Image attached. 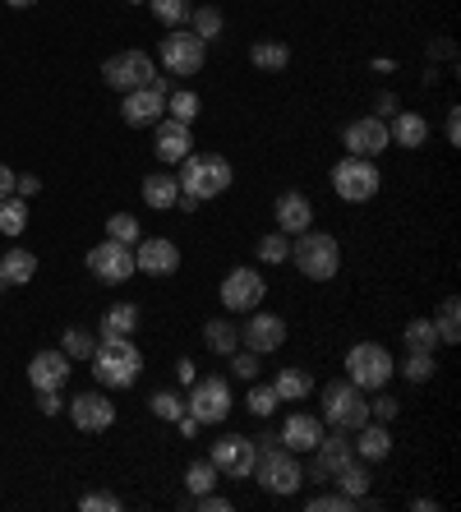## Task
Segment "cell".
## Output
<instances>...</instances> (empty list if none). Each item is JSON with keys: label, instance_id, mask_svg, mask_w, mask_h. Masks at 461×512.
<instances>
[{"label": "cell", "instance_id": "obj_8", "mask_svg": "<svg viewBox=\"0 0 461 512\" xmlns=\"http://www.w3.org/2000/svg\"><path fill=\"white\" fill-rule=\"evenodd\" d=\"M379 185H383V176L369 157H342V162L332 167V190L346 203H369L379 194Z\"/></svg>", "mask_w": 461, "mask_h": 512}, {"label": "cell", "instance_id": "obj_53", "mask_svg": "<svg viewBox=\"0 0 461 512\" xmlns=\"http://www.w3.org/2000/svg\"><path fill=\"white\" fill-rule=\"evenodd\" d=\"M14 180H19V176H14V171L0 162V199H10V194H14Z\"/></svg>", "mask_w": 461, "mask_h": 512}, {"label": "cell", "instance_id": "obj_20", "mask_svg": "<svg viewBox=\"0 0 461 512\" xmlns=\"http://www.w3.org/2000/svg\"><path fill=\"white\" fill-rule=\"evenodd\" d=\"M157 157H162L166 167H180L185 157L194 153V134L190 125H180V120H157Z\"/></svg>", "mask_w": 461, "mask_h": 512}, {"label": "cell", "instance_id": "obj_25", "mask_svg": "<svg viewBox=\"0 0 461 512\" xmlns=\"http://www.w3.org/2000/svg\"><path fill=\"white\" fill-rule=\"evenodd\" d=\"M355 434H360V439H355L351 448H355V457H360V462H383V457L392 453V434H388V425H383V420H379V425H369V420H365Z\"/></svg>", "mask_w": 461, "mask_h": 512}, {"label": "cell", "instance_id": "obj_27", "mask_svg": "<svg viewBox=\"0 0 461 512\" xmlns=\"http://www.w3.org/2000/svg\"><path fill=\"white\" fill-rule=\"evenodd\" d=\"M130 333H139V305L134 300H116L102 314V337H130Z\"/></svg>", "mask_w": 461, "mask_h": 512}, {"label": "cell", "instance_id": "obj_58", "mask_svg": "<svg viewBox=\"0 0 461 512\" xmlns=\"http://www.w3.org/2000/svg\"><path fill=\"white\" fill-rule=\"evenodd\" d=\"M134 5H139V0H134Z\"/></svg>", "mask_w": 461, "mask_h": 512}, {"label": "cell", "instance_id": "obj_10", "mask_svg": "<svg viewBox=\"0 0 461 512\" xmlns=\"http://www.w3.org/2000/svg\"><path fill=\"white\" fill-rule=\"evenodd\" d=\"M185 411H190L199 425H222L231 416V383L208 374V379H194L190 397H185Z\"/></svg>", "mask_w": 461, "mask_h": 512}, {"label": "cell", "instance_id": "obj_3", "mask_svg": "<svg viewBox=\"0 0 461 512\" xmlns=\"http://www.w3.org/2000/svg\"><path fill=\"white\" fill-rule=\"evenodd\" d=\"M231 162L222 153H190L180 162V194H194V199H222L231 190Z\"/></svg>", "mask_w": 461, "mask_h": 512}, {"label": "cell", "instance_id": "obj_7", "mask_svg": "<svg viewBox=\"0 0 461 512\" xmlns=\"http://www.w3.org/2000/svg\"><path fill=\"white\" fill-rule=\"evenodd\" d=\"M157 60H162L166 74L190 79V74L203 70V60H208V42H203V37H194L190 28H166V37L157 42Z\"/></svg>", "mask_w": 461, "mask_h": 512}, {"label": "cell", "instance_id": "obj_2", "mask_svg": "<svg viewBox=\"0 0 461 512\" xmlns=\"http://www.w3.org/2000/svg\"><path fill=\"white\" fill-rule=\"evenodd\" d=\"M259 443V457H254V471L249 476L259 480L268 494H296L300 485H305V471H300V462H296V453L291 448H282V443L272 439V434H263V439H254Z\"/></svg>", "mask_w": 461, "mask_h": 512}, {"label": "cell", "instance_id": "obj_46", "mask_svg": "<svg viewBox=\"0 0 461 512\" xmlns=\"http://www.w3.org/2000/svg\"><path fill=\"white\" fill-rule=\"evenodd\" d=\"M231 374H236V379H245V383H254V379H259V356H254L249 346H245V351L236 346V351H231Z\"/></svg>", "mask_w": 461, "mask_h": 512}, {"label": "cell", "instance_id": "obj_31", "mask_svg": "<svg viewBox=\"0 0 461 512\" xmlns=\"http://www.w3.org/2000/svg\"><path fill=\"white\" fill-rule=\"evenodd\" d=\"M203 342H208V351H217V356H231L240 346V328L226 319H213L208 328H203Z\"/></svg>", "mask_w": 461, "mask_h": 512}, {"label": "cell", "instance_id": "obj_9", "mask_svg": "<svg viewBox=\"0 0 461 512\" xmlns=\"http://www.w3.org/2000/svg\"><path fill=\"white\" fill-rule=\"evenodd\" d=\"M88 273L97 277V282H107V286H125L134 273H139V263H134V245H120V240H102V245H93L88 250Z\"/></svg>", "mask_w": 461, "mask_h": 512}, {"label": "cell", "instance_id": "obj_38", "mask_svg": "<svg viewBox=\"0 0 461 512\" xmlns=\"http://www.w3.org/2000/svg\"><path fill=\"white\" fill-rule=\"evenodd\" d=\"M406 346H411V351H434L438 346V328H434V319H411L406 323Z\"/></svg>", "mask_w": 461, "mask_h": 512}, {"label": "cell", "instance_id": "obj_52", "mask_svg": "<svg viewBox=\"0 0 461 512\" xmlns=\"http://www.w3.org/2000/svg\"><path fill=\"white\" fill-rule=\"evenodd\" d=\"M37 190H42V180H37V176H19V180H14V194H24V199H33Z\"/></svg>", "mask_w": 461, "mask_h": 512}, {"label": "cell", "instance_id": "obj_51", "mask_svg": "<svg viewBox=\"0 0 461 512\" xmlns=\"http://www.w3.org/2000/svg\"><path fill=\"white\" fill-rule=\"evenodd\" d=\"M37 411H42V416H56V411H60V388H47V393H37Z\"/></svg>", "mask_w": 461, "mask_h": 512}, {"label": "cell", "instance_id": "obj_12", "mask_svg": "<svg viewBox=\"0 0 461 512\" xmlns=\"http://www.w3.org/2000/svg\"><path fill=\"white\" fill-rule=\"evenodd\" d=\"M153 60L143 51H116V56L102 65V84L116 88V93H134V88H148L153 84Z\"/></svg>", "mask_w": 461, "mask_h": 512}, {"label": "cell", "instance_id": "obj_5", "mask_svg": "<svg viewBox=\"0 0 461 512\" xmlns=\"http://www.w3.org/2000/svg\"><path fill=\"white\" fill-rule=\"evenodd\" d=\"M392 374H397V360H392L388 346L355 342L351 351H346V379H351L360 393H379V388H388Z\"/></svg>", "mask_w": 461, "mask_h": 512}, {"label": "cell", "instance_id": "obj_37", "mask_svg": "<svg viewBox=\"0 0 461 512\" xmlns=\"http://www.w3.org/2000/svg\"><path fill=\"white\" fill-rule=\"evenodd\" d=\"M217 476H222V471L213 466V457H203V462H190V471H185V485H190V494L199 499V494H208V489L217 485Z\"/></svg>", "mask_w": 461, "mask_h": 512}, {"label": "cell", "instance_id": "obj_34", "mask_svg": "<svg viewBox=\"0 0 461 512\" xmlns=\"http://www.w3.org/2000/svg\"><path fill=\"white\" fill-rule=\"evenodd\" d=\"M434 328H438V342H448V346L461 342V305H457V296L443 300V310H438Z\"/></svg>", "mask_w": 461, "mask_h": 512}, {"label": "cell", "instance_id": "obj_14", "mask_svg": "<svg viewBox=\"0 0 461 512\" xmlns=\"http://www.w3.org/2000/svg\"><path fill=\"white\" fill-rule=\"evenodd\" d=\"M254 457H259V443L245 439V434H222V439L213 443V466L231 480H249Z\"/></svg>", "mask_w": 461, "mask_h": 512}, {"label": "cell", "instance_id": "obj_23", "mask_svg": "<svg viewBox=\"0 0 461 512\" xmlns=\"http://www.w3.org/2000/svg\"><path fill=\"white\" fill-rule=\"evenodd\" d=\"M309 222H314V203H309L305 194L286 190L282 199H277V231H282V236H300V231H309Z\"/></svg>", "mask_w": 461, "mask_h": 512}, {"label": "cell", "instance_id": "obj_56", "mask_svg": "<svg viewBox=\"0 0 461 512\" xmlns=\"http://www.w3.org/2000/svg\"><path fill=\"white\" fill-rule=\"evenodd\" d=\"M14 10H28V5H37V0H10Z\"/></svg>", "mask_w": 461, "mask_h": 512}, {"label": "cell", "instance_id": "obj_39", "mask_svg": "<svg viewBox=\"0 0 461 512\" xmlns=\"http://www.w3.org/2000/svg\"><path fill=\"white\" fill-rule=\"evenodd\" d=\"M190 33L194 37H203V42H217L222 37V10H213V5H203V10H194L190 14Z\"/></svg>", "mask_w": 461, "mask_h": 512}, {"label": "cell", "instance_id": "obj_47", "mask_svg": "<svg viewBox=\"0 0 461 512\" xmlns=\"http://www.w3.org/2000/svg\"><path fill=\"white\" fill-rule=\"evenodd\" d=\"M309 512H351L355 508V499H346L342 489H337V494H314V499L305 503Z\"/></svg>", "mask_w": 461, "mask_h": 512}, {"label": "cell", "instance_id": "obj_4", "mask_svg": "<svg viewBox=\"0 0 461 512\" xmlns=\"http://www.w3.org/2000/svg\"><path fill=\"white\" fill-rule=\"evenodd\" d=\"M291 259H296V268L309 277V282H332V277L342 273V245H337V236L314 231V227L296 236Z\"/></svg>", "mask_w": 461, "mask_h": 512}, {"label": "cell", "instance_id": "obj_26", "mask_svg": "<svg viewBox=\"0 0 461 512\" xmlns=\"http://www.w3.org/2000/svg\"><path fill=\"white\" fill-rule=\"evenodd\" d=\"M180 199V180L171 171H153V176L143 180V203L153 208V213H166V208H176Z\"/></svg>", "mask_w": 461, "mask_h": 512}, {"label": "cell", "instance_id": "obj_24", "mask_svg": "<svg viewBox=\"0 0 461 512\" xmlns=\"http://www.w3.org/2000/svg\"><path fill=\"white\" fill-rule=\"evenodd\" d=\"M388 139L397 148H425L429 143V120L420 111H397V120L388 125Z\"/></svg>", "mask_w": 461, "mask_h": 512}, {"label": "cell", "instance_id": "obj_22", "mask_svg": "<svg viewBox=\"0 0 461 512\" xmlns=\"http://www.w3.org/2000/svg\"><path fill=\"white\" fill-rule=\"evenodd\" d=\"M346 462H355V448H351V439H346L342 429H337V434L319 439V448H314V480L337 476Z\"/></svg>", "mask_w": 461, "mask_h": 512}, {"label": "cell", "instance_id": "obj_40", "mask_svg": "<svg viewBox=\"0 0 461 512\" xmlns=\"http://www.w3.org/2000/svg\"><path fill=\"white\" fill-rule=\"evenodd\" d=\"M93 346H97V337L88 333V328H65V342H60V351L70 360H88L93 356Z\"/></svg>", "mask_w": 461, "mask_h": 512}, {"label": "cell", "instance_id": "obj_6", "mask_svg": "<svg viewBox=\"0 0 461 512\" xmlns=\"http://www.w3.org/2000/svg\"><path fill=\"white\" fill-rule=\"evenodd\" d=\"M323 420L332 429H342V434H355V429L369 420V402L365 393L355 388L351 379H332L323 383Z\"/></svg>", "mask_w": 461, "mask_h": 512}, {"label": "cell", "instance_id": "obj_30", "mask_svg": "<svg viewBox=\"0 0 461 512\" xmlns=\"http://www.w3.org/2000/svg\"><path fill=\"white\" fill-rule=\"evenodd\" d=\"M332 480H337V489H342L346 499H355V508H360V499H365V494H369V480H374V476H369V471H365V466H360V462H346V466H342V471H337V476H332Z\"/></svg>", "mask_w": 461, "mask_h": 512}, {"label": "cell", "instance_id": "obj_32", "mask_svg": "<svg viewBox=\"0 0 461 512\" xmlns=\"http://www.w3.org/2000/svg\"><path fill=\"white\" fill-rule=\"evenodd\" d=\"M249 60H254L259 70H286V65H291V47H286V42H254Z\"/></svg>", "mask_w": 461, "mask_h": 512}, {"label": "cell", "instance_id": "obj_43", "mask_svg": "<svg viewBox=\"0 0 461 512\" xmlns=\"http://www.w3.org/2000/svg\"><path fill=\"white\" fill-rule=\"evenodd\" d=\"M259 259L263 263H286V259H291V236H282V231L263 236L259 240Z\"/></svg>", "mask_w": 461, "mask_h": 512}, {"label": "cell", "instance_id": "obj_29", "mask_svg": "<svg viewBox=\"0 0 461 512\" xmlns=\"http://www.w3.org/2000/svg\"><path fill=\"white\" fill-rule=\"evenodd\" d=\"M33 273H37V259L28 250H10V254H0V277L10 286H24V282H33Z\"/></svg>", "mask_w": 461, "mask_h": 512}, {"label": "cell", "instance_id": "obj_50", "mask_svg": "<svg viewBox=\"0 0 461 512\" xmlns=\"http://www.w3.org/2000/svg\"><path fill=\"white\" fill-rule=\"evenodd\" d=\"M199 508H203V512H231L236 503L222 499V494H213V489H208V494H199Z\"/></svg>", "mask_w": 461, "mask_h": 512}, {"label": "cell", "instance_id": "obj_13", "mask_svg": "<svg viewBox=\"0 0 461 512\" xmlns=\"http://www.w3.org/2000/svg\"><path fill=\"white\" fill-rule=\"evenodd\" d=\"M222 305L226 310H236V314H249V310H259L263 296H268V282H263L259 268H231V273L222 277Z\"/></svg>", "mask_w": 461, "mask_h": 512}, {"label": "cell", "instance_id": "obj_36", "mask_svg": "<svg viewBox=\"0 0 461 512\" xmlns=\"http://www.w3.org/2000/svg\"><path fill=\"white\" fill-rule=\"evenodd\" d=\"M166 111H171V120H180V125H194V116L203 111V102H199V93L180 88V93H166Z\"/></svg>", "mask_w": 461, "mask_h": 512}, {"label": "cell", "instance_id": "obj_55", "mask_svg": "<svg viewBox=\"0 0 461 512\" xmlns=\"http://www.w3.org/2000/svg\"><path fill=\"white\" fill-rule=\"evenodd\" d=\"M176 425H180V434H185V439H194V434H199V420H194L190 411H185V416H180Z\"/></svg>", "mask_w": 461, "mask_h": 512}, {"label": "cell", "instance_id": "obj_11", "mask_svg": "<svg viewBox=\"0 0 461 512\" xmlns=\"http://www.w3.org/2000/svg\"><path fill=\"white\" fill-rule=\"evenodd\" d=\"M166 79L162 74H153V84L148 88H134V93H125V102H120V116H125V125L130 130H148V125H157L166 111Z\"/></svg>", "mask_w": 461, "mask_h": 512}, {"label": "cell", "instance_id": "obj_28", "mask_svg": "<svg viewBox=\"0 0 461 512\" xmlns=\"http://www.w3.org/2000/svg\"><path fill=\"white\" fill-rule=\"evenodd\" d=\"M272 393L282 397V402H305V397L314 393V379H309L305 370H277V379H272Z\"/></svg>", "mask_w": 461, "mask_h": 512}, {"label": "cell", "instance_id": "obj_44", "mask_svg": "<svg viewBox=\"0 0 461 512\" xmlns=\"http://www.w3.org/2000/svg\"><path fill=\"white\" fill-rule=\"evenodd\" d=\"M277 406H282V397L272 393V383H268V388H263V383H254V388H249V411H254L259 420H268Z\"/></svg>", "mask_w": 461, "mask_h": 512}, {"label": "cell", "instance_id": "obj_16", "mask_svg": "<svg viewBox=\"0 0 461 512\" xmlns=\"http://www.w3.org/2000/svg\"><path fill=\"white\" fill-rule=\"evenodd\" d=\"M282 342H286V319L282 314L249 310V323L240 328V346H249L254 356H268V351H277Z\"/></svg>", "mask_w": 461, "mask_h": 512}, {"label": "cell", "instance_id": "obj_49", "mask_svg": "<svg viewBox=\"0 0 461 512\" xmlns=\"http://www.w3.org/2000/svg\"><path fill=\"white\" fill-rule=\"evenodd\" d=\"M397 411H402V406L392 402V397H379V402H369V420H383V425H388V420H397Z\"/></svg>", "mask_w": 461, "mask_h": 512}, {"label": "cell", "instance_id": "obj_45", "mask_svg": "<svg viewBox=\"0 0 461 512\" xmlns=\"http://www.w3.org/2000/svg\"><path fill=\"white\" fill-rule=\"evenodd\" d=\"M107 236H111V240H120V245H139V217L116 213V217L107 222Z\"/></svg>", "mask_w": 461, "mask_h": 512}, {"label": "cell", "instance_id": "obj_54", "mask_svg": "<svg viewBox=\"0 0 461 512\" xmlns=\"http://www.w3.org/2000/svg\"><path fill=\"white\" fill-rule=\"evenodd\" d=\"M448 143H452V148L461 143V116H457V111H448Z\"/></svg>", "mask_w": 461, "mask_h": 512}, {"label": "cell", "instance_id": "obj_35", "mask_svg": "<svg viewBox=\"0 0 461 512\" xmlns=\"http://www.w3.org/2000/svg\"><path fill=\"white\" fill-rule=\"evenodd\" d=\"M28 227V199L24 194H19V199H0V231H5V236H19V231Z\"/></svg>", "mask_w": 461, "mask_h": 512}, {"label": "cell", "instance_id": "obj_15", "mask_svg": "<svg viewBox=\"0 0 461 512\" xmlns=\"http://www.w3.org/2000/svg\"><path fill=\"white\" fill-rule=\"evenodd\" d=\"M342 139H346V148H351V157H369V162L392 148V139H388V120H379V116H360V120H351Z\"/></svg>", "mask_w": 461, "mask_h": 512}, {"label": "cell", "instance_id": "obj_21", "mask_svg": "<svg viewBox=\"0 0 461 512\" xmlns=\"http://www.w3.org/2000/svg\"><path fill=\"white\" fill-rule=\"evenodd\" d=\"M323 439V420L309 416V411H296V416H286L282 434H277V443L282 448H291V453H314Z\"/></svg>", "mask_w": 461, "mask_h": 512}, {"label": "cell", "instance_id": "obj_57", "mask_svg": "<svg viewBox=\"0 0 461 512\" xmlns=\"http://www.w3.org/2000/svg\"><path fill=\"white\" fill-rule=\"evenodd\" d=\"M5 291H10V282H5V277H0V296H5Z\"/></svg>", "mask_w": 461, "mask_h": 512}, {"label": "cell", "instance_id": "obj_41", "mask_svg": "<svg viewBox=\"0 0 461 512\" xmlns=\"http://www.w3.org/2000/svg\"><path fill=\"white\" fill-rule=\"evenodd\" d=\"M434 370H438V365H434V351H411V356L402 360V374L411 383H429V379H434Z\"/></svg>", "mask_w": 461, "mask_h": 512}, {"label": "cell", "instance_id": "obj_42", "mask_svg": "<svg viewBox=\"0 0 461 512\" xmlns=\"http://www.w3.org/2000/svg\"><path fill=\"white\" fill-rule=\"evenodd\" d=\"M148 406H153V416H157V420H180V416H185V397L171 393V388L153 393V402H148Z\"/></svg>", "mask_w": 461, "mask_h": 512}, {"label": "cell", "instance_id": "obj_18", "mask_svg": "<svg viewBox=\"0 0 461 512\" xmlns=\"http://www.w3.org/2000/svg\"><path fill=\"white\" fill-rule=\"evenodd\" d=\"M134 263H139V273H148V277H171L180 268L176 240H166V236L139 240V245H134Z\"/></svg>", "mask_w": 461, "mask_h": 512}, {"label": "cell", "instance_id": "obj_33", "mask_svg": "<svg viewBox=\"0 0 461 512\" xmlns=\"http://www.w3.org/2000/svg\"><path fill=\"white\" fill-rule=\"evenodd\" d=\"M148 5H153V19L166 24V28H185L190 24V14H194L190 0H148Z\"/></svg>", "mask_w": 461, "mask_h": 512}, {"label": "cell", "instance_id": "obj_1", "mask_svg": "<svg viewBox=\"0 0 461 512\" xmlns=\"http://www.w3.org/2000/svg\"><path fill=\"white\" fill-rule=\"evenodd\" d=\"M93 374L102 388H134L143 374V356L139 346H134V337H102V342L93 346Z\"/></svg>", "mask_w": 461, "mask_h": 512}, {"label": "cell", "instance_id": "obj_48", "mask_svg": "<svg viewBox=\"0 0 461 512\" xmlns=\"http://www.w3.org/2000/svg\"><path fill=\"white\" fill-rule=\"evenodd\" d=\"M79 508H83V512H120V499H116V494H107V489H102V494H83V499H79Z\"/></svg>", "mask_w": 461, "mask_h": 512}, {"label": "cell", "instance_id": "obj_17", "mask_svg": "<svg viewBox=\"0 0 461 512\" xmlns=\"http://www.w3.org/2000/svg\"><path fill=\"white\" fill-rule=\"evenodd\" d=\"M70 420L83 434H102V429L116 425V406H111L107 393H79L70 402Z\"/></svg>", "mask_w": 461, "mask_h": 512}, {"label": "cell", "instance_id": "obj_19", "mask_svg": "<svg viewBox=\"0 0 461 512\" xmlns=\"http://www.w3.org/2000/svg\"><path fill=\"white\" fill-rule=\"evenodd\" d=\"M70 365L74 360L65 351H37L28 360V383H33V393H47V388H65L70 379Z\"/></svg>", "mask_w": 461, "mask_h": 512}]
</instances>
